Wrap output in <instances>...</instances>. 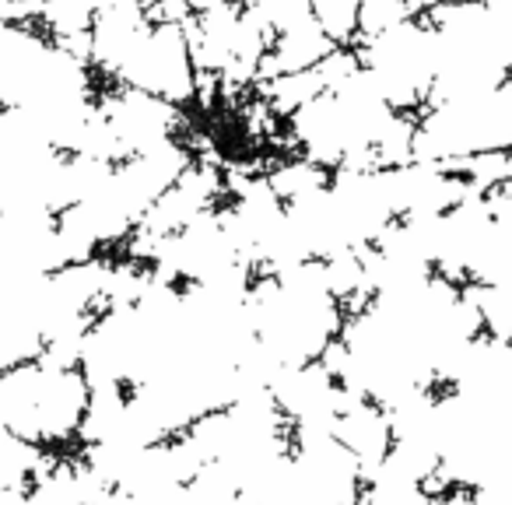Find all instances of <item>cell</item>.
<instances>
[{"instance_id":"1","label":"cell","mask_w":512,"mask_h":505,"mask_svg":"<svg viewBox=\"0 0 512 505\" xmlns=\"http://www.w3.org/2000/svg\"><path fill=\"white\" fill-rule=\"evenodd\" d=\"M358 15H362V0H313V18L337 46L348 43L358 32Z\"/></svg>"}]
</instances>
